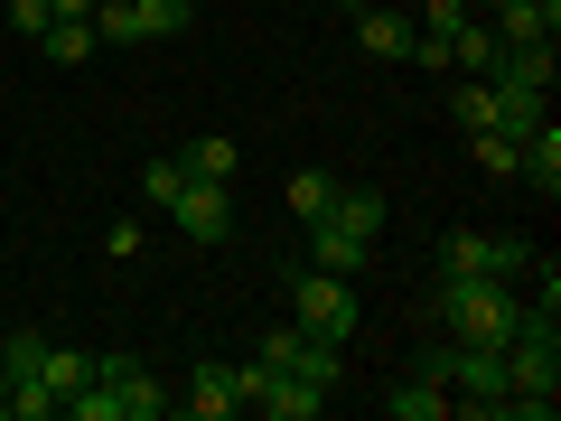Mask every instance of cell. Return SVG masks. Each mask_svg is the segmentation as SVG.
<instances>
[{
	"instance_id": "cell-25",
	"label": "cell",
	"mask_w": 561,
	"mask_h": 421,
	"mask_svg": "<svg viewBox=\"0 0 561 421\" xmlns=\"http://www.w3.org/2000/svg\"><path fill=\"white\" fill-rule=\"evenodd\" d=\"M10 20H20V38H38V29L57 20V10H47V0H10Z\"/></svg>"
},
{
	"instance_id": "cell-23",
	"label": "cell",
	"mask_w": 561,
	"mask_h": 421,
	"mask_svg": "<svg viewBox=\"0 0 561 421\" xmlns=\"http://www.w3.org/2000/svg\"><path fill=\"white\" fill-rule=\"evenodd\" d=\"M468 140H478V169H486V179H515V132L486 122V132H468Z\"/></svg>"
},
{
	"instance_id": "cell-14",
	"label": "cell",
	"mask_w": 561,
	"mask_h": 421,
	"mask_svg": "<svg viewBox=\"0 0 561 421\" xmlns=\"http://www.w3.org/2000/svg\"><path fill=\"white\" fill-rule=\"evenodd\" d=\"M319 402H328V384H309V375H262L253 412H272V421H319Z\"/></svg>"
},
{
	"instance_id": "cell-10",
	"label": "cell",
	"mask_w": 561,
	"mask_h": 421,
	"mask_svg": "<svg viewBox=\"0 0 561 421\" xmlns=\"http://www.w3.org/2000/svg\"><path fill=\"white\" fill-rule=\"evenodd\" d=\"M346 38L365 57H383V66H412V20L402 10H346Z\"/></svg>"
},
{
	"instance_id": "cell-27",
	"label": "cell",
	"mask_w": 561,
	"mask_h": 421,
	"mask_svg": "<svg viewBox=\"0 0 561 421\" xmlns=\"http://www.w3.org/2000/svg\"><path fill=\"white\" fill-rule=\"evenodd\" d=\"M0 421H10V375H0Z\"/></svg>"
},
{
	"instance_id": "cell-5",
	"label": "cell",
	"mask_w": 561,
	"mask_h": 421,
	"mask_svg": "<svg viewBox=\"0 0 561 421\" xmlns=\"http://www.w3.org/2000/svg\"><path fill=\"white\" fill-rule=\"evenodd\" d=\"M187 20H197V0H103L94 38L103 47H150V38H179Z\"/></svg>"
},
{
	"instance_id": "cell-22",
	"label": "cell",
	"mask_w": 561,
	"mask_h": 421,
	"mask_svg": "<svg viewBox=\"0 0 561 421\" xmlns=\"http://www.w3.org/2000/svg\"><path fill=\"white\" fill-rule=\"evenodd\" d=\"M328 206H337V169H300V179H290V216L319 225Z\"/></svg>"
},
{
	"instance_id": "cell-11",
	"label": "cell",
	"mask_w": 561,
	"mask_h": 421,
	"mask_svg": "<svg viewBox=\"0 0 561 421\" xmlns=\"http://www.w3.org/2000/svg\"><path fill=\"white\" fill-rule=\"evenodd\" d=\"M486 20H496V29H486L496 47H542L561 29V0H505V10H486Z\"/></svg>"
},
{
	"instance_id": "cell-16",
	"label": "cell",
	"mask_w": 561,
	"mask_h": 421,
	"mask_svg": "<svg viewBox=\"0 0 561 421\" xmlns=\"http://www.w3.org/2000/svg\"><path fill=\"white\" fill-rule=\"evenodd\" d=\"M383 412L393 421H449V384L440 375H402L393 394H383Z\"/></svg>"
},
{
	"instance_id": "cell-17",
	"label": "cell",
	"mask_w": 561,
	"mask_h": 421,
	"mask_svg": "<svg viewBox=\"0 0 561 421\" xmlns=\"http://www.w3.org/2000/svg\"><path fill=\"white\" fill-rule=\"evenodd\" d=\"M328 225H346L356 243H383V187H346V179H337V206H328Z\"/></svg>"
},
{
	"instance_id": "cell-7",
	"label": "cell",
	"mask_w": 561,
	"mask_h": 421,
	"mask_svg": "<svg viewBox=\"0 0 561 421\" xmlns=\"http://www.w3.org/2000/svg\"><path fill=\"white\" fill-rule=\"evenodd\" d=\"M169 225L197 243H225L234 235V187H206V179H179V197H169Z\"/></svg>"
},
{
	"instance_id": "cell-24",
	"label": "cell",
	"mask_w": 561,
	"mask_h": 421,
	"mask_svg": "<svg viewBox=\"0 0 561 421\" xmlns=\"http://www.w3.org/2000/svg\"><path fill=\"white\" fill-rule=\"evenodd\" d=\"M140 197H150V206H169V197H179V160H150V179H140Z\"/></svg>"
},
{
	"instance_id": "cell-20",
	"label": "cell",
	"mask_w": 561,
	"mask_h": 421,
	"mask_svg": "<svg viewBox=\"0 0 561 421\" xmlns=\"http://www.w3.org/2000/svg\"><path fill=\"white\" fill-rule=\"evenodd\" d=\"M94 375H103V365L84 356V346H57V338H47V394H57V402H66V394H84Z\"/></svg>"
},
{
	"instance_id": "cell-26",
	"label": "cell",
	"mask_w": 561,
	"mask_h": 421,
	"mask_svg": "<svg viewBox=\"0 0 561 421\" xmlns=\"http://www.w3.org/2000/svg\"><path fill=\"white\" fill-rule=\"evenodd\" d=\"M47 10H57V20H94L103 0H47Z\"/></svg>"
},
{
	"instance_id": "cell-4",
	"label": "cell",
	"mask_w": 561,
	"mask_h": 421,
	"mask_svg": "<svg viewBox=\"0 0 561 421\" xmlns=\"http://www.w3.org/2000/svg\"><path fill=\"white\" fill-rule=\"evenodd\" d=\"M449 412H505V346H478V338H449Z\"/></svg>"
},
{
	"instance_id": "cell-9",
	"label": "cell",
	"mask_w": 561,
	"mask_h": 421,
	"mask_svg": "<svg viewBox=\"0 0 561 421\" xmlns=\"http://www.w3.org/2000/svg\"><path fill=\"white\" fill-rule=\"evenodd\" d=\"M179 412H197V421H234V412H243V375H234V365H197V375L179 384Z\"/></svg>"
},
{
	"instance_id": "cell-8",
	"label": "cell",
	"mask_w": 561,
	"mask_h": 421,
	"mask_svg": "<svg viewBox=\"0 0 561 421\" xmlns=\"http://www.w3.org/2000/svg\"><path fill=\"white\" fill-rule=\"evenodd\" d=\"M103 394H113V421H160L169 402H179L160 375H150V365H131V356H113V365H103Z\"/></svg>"
},
{
	"instance_id": "cell-12",
	"label": "cell",
	"mask_w": 561,
	"mask_h": 421,
	"mask_svg": "<svg viewBox=\"0 0 561 421\" xmlns=\"http://www.w3.org/2000/svg\"><path fill=\"white\" fill-rule=\"evenodd\" d=\"M486 84H505V94H552V38L542 47H496L486 57Z\"/></svg>"
},
{
	"instance_id": "cell-13",
	"label": "cell",
	"mask_w": 561,
	"mask_h": 421,
	"mask_svg": "<svg viewBox=\"0 0 561 421\" xmlns=\"http://www.w3.org/2000/svg\"><path fill=\"white\" fill-rule=\"evenodd\" d=\"M179 160V179H206V187H234L243 179V150L225 132H206V140H187V150H169Z\"/></svg>"
},
{
	"instance_id": "cell-1",
	"label": "cell",
	"mask_w": 561,
	"mask_h": 421,
	"mask_svg": "<svg viewBox=\"0 0 561 421\" xmlns=\"http://www.w3.org/2000/svg\"><path fill=\"white\" fill-rule=\"evenodd\" d=\"M505 421H552V394H561V309H534L524 300L515 338H505Z\"/></svg>"
},
{
	"instance_id": "cell-6",
	"label": "cell",
	"mask_w": 561,
	"mask_h": 421,
	"mask_svg": "<svg viewBox=\"0 0 561 421\" xmlns=\"http://www.w3.org/2000/svg\"><path fill=\"white\" fill-rule=\"evenodd\" d=\"M440 272H496V281H524V272H534V243H524V235H449V243H440Z\"/></svg>"
},
{
	"instance_id": "cell-19",
	"label": "cell",
	"mask_w": 561,
	"mask_h": 421,
	"mask_svg": "<svg viewBox=\"0 0 561 421\" xmlns=\"http://www.w3.org/2000/svg\"><path fill=\"white\" fill-rule=\"evenodd\" d=\"M38 47H47V66H94V20H47L38 29Z\"/></svg>"
},
{
	"instance_id": "cell-28",
	"label": "cell",
	"mask_w": 561,
	"mask_h": 421,
	"mask_svg": "<svg viewBox=\"0 0 561 421\" xmlns=\"http://www.w3.org/2000/svg\"><path fill=\"white\" fill-rule=\"evenodd\" d=\"M468 10H505V0H468Z\"/></svg>"
},
{
	"instance_id": "cell-3",
	"label": "cell",
	"mask_w": 561,
	"mask_h": 421,
	"mask_svg": "<svg viewBox=\"0 0 561 421\" xmlns=\"http://www.w3.org/2000/svg\"><path fill=\"white\" fill-rule=\"evenodd\" d=\"M290 319H300L309 338H337V346H346V338H356V319H365V309H356V281L300 262V272H290Z\"/></svg>"
},
{
	"instance_id": "cell-21",
	"label": "cell",
	"mask_w": 561,
	"mask_h": 421,
	"mask_svg": "<svg viewBox=\"0 0 561 421\" xmlns=\"http://www.w3.org/2000/svg\"><path fill=\"white\" fill-rule=\"evenodd\" d=\"M449 122H459V132H486V122H496V84L459 76V84H449Z\"/></svg>"
},
{
	"instance_id": "cell-15",
	"label": "cell",
	"mask_w": 561,
	"mask_h": 421,
	"mask_svg": "<svg viewBox=\"0 0 561 421\" xmlns=\"http://www.w3.org/2000/svg\"><path fill=\"white\" fill-rule=\"evenodd\" d=\"M309 262H319V272H346V281H356L365 272V262H375V243H356V235H346V225H309Z\"/></svg>"
},
{
	"instance_id": "cell-18",
	"label": "cell",
	"mask_w": 561,
	"mask_h": 421,
	"mask_svg": "<svg viewBox=\"0 0 561 421\" xmlns=\"http://www.w3.org/2000/svg\"><path fill=\"white\" fill-rule=\"evenodd\" d=\"M0 375L10 384H47V328H10V338H0Z\"/></svg>"
},
{
	"instance_id": "cell-2",
	"label": "cell",
	"mask_w": 561,
	"mask_h": 421,
	"mask_svg": "<svg viewBox=\"0 0 561 421\" xmlns=\"http://www.w3.org/2000/svg\"><path fill=\"white\" fill-rule=\"evenodd\" d=\"M431 319L449 328V338H478V346H505L524 319V281H496V272H440V300H431Z\"/></svg>"
}]
</instances>
